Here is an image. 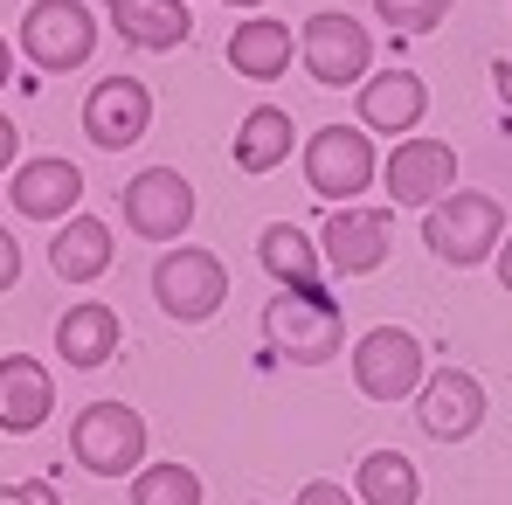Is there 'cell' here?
<instances>
[{
    "label": "cell",
    "instance_id": "7c38bea8",
    "mask_svg": "<svg viewBox=\"0 0 512 505\" xmlns=\"http://www.w3.org/2000/svg\"><path fill=\"white\" fill-rule=\"evenodd\" d=\"M429 111V84L416 70H367V84L353 90V125L360 132H381V139H409Z\"/></svg>",
    "mask_w": 512,
    "mask_h": 505
},
{
    "label": "cell",
    "instance_id": "4fadbf2b",
    "mask_svg": "<svg viewBox=\"0 0 512 505\" xmlns=\"http://www.w3.org/2000/svg\"><path fill=\"white\" fill-rule=\"evenodd\" d=\"M146 125H153V90L139 84V77H104V84H90V97H84V139L97 146V153H125V146H139Z\"/></svg>",
    "mask_w": 512,
    "mask_h": 505
},
{
    "label": "cell",
    "instance_id": "83f0119b",
    "mask_svg": "<svg viewBox=\"0 0 512 505\" xmlns=\"http://www.w3.org/2000/svg\"><path fill=\"white\" fill-rule=\"evenodd\" d=\"M14 153H21V125H14V118L0 111V173L14 167Z\"/></svg>",
    "mask_w": 512,
    "mask_h": 505
},
{
    "label": "cell",
    "instance_id": "ac0fdd59",
    "mask_svg": "<svg viewBox=\"0 0 512 505\" xmlns=\"http://www.w3.org/2000/svg\"><path fill=\"white\" fill-rule=\"evenodd\" d=\"M111 28L132 42V49H180L194 35V14L187 0H104Z\"/></svg>",
    "mask_w": 512,
    "mask_h": 505
},
{
    "label": "cell",
    "instance_id": "9c48e42d",
    "mask_svg": "<svg viewBox=\"0 0 512 505\" xmlns=\"http://www.w3.org/2000/svg\"><path fill=\"white\" fill-rule=\"evenodd\" d=\"M118 215H125L132 236H146V243H173V236H187V222H194V180L173 173V167L132 173L125 194H118Z\"/></svg>",
    "mask_w": 512,
    "mask_h": 505
},
{
    "label": "cell",
    "instance_id": "4316f807",
    "mask_svg": "<svg viewBox=\"0 0 512 505\" xmlns=\"http://www.w3.org/2000/svg\"><path fill=\"white\" fill-rule=\"evenodd\" d=\"M14 284H21V243L0 229V291H14Z\"/></svg>",
    "mask_w": 512,
    "mask_h": 505
},
{
    "label": "cell",
    "instance_id": "1f68e13d",
    "mask_svg": "<svg viewBox=\"0 0 512 505\" xmlns=\"http://www.w3.org/2000/svg\"><path fill=\"white\" fill-rule=\"evenodd\" d=\"M229 7H263V0H229Z\"/></svg>",
    "mask_w": 512,
    "mask_h": 505
},
{
    "label": "cell",
    "instance_id": "6da1fadb",
    "mask_svg": "<svg viewBox=\"0 0 512 505\" xmlns=\"http://www.w3.org/2000/svg\"><path fill=\"white\" fill-rule=\"evenodd\" d=\"M263 339H270V353L291 360V367H326L346 346L340 298L319 291V284H284V291L263 305Z\"/></svg>",
    "mask_w": 512,
    "mask_h": 505
},
{
    "label": "cell",
    "instance_id": "277c9868",
    "mask_svg": "<svg viewBox=\"0 0 512 505\" xmlns=\"http://www.w3.org/2000/svg\"><path fill=\"white\" fill-rule=\"evenodd\" d=\"M305 187L326 201V208H346L353 194L381 187V160H374V139L360 125H319L305 139Z\"/></svg>",
    "mask_w": 512,
    "mask_h": 505
},
{
    "label": "cell",
    "instance_id": "4dcf8cb0",
    "mask_svg": "<svg viewBox=\"0 0 512 505\" xmlns=\"http://www.w3.org/2000/svg\"><path fill=\"white\" fill-rule=\"evenodd\" d=\"M7 77H14V49H7V35H0V90H7Z\"/></svg>",
    "mask_w": 512,
    "mask_h": 505
},
{
    "label": "cell",
    "instance_id": "2e32d148",
    "mask_svg": "<svg viewBox=\"0 0 512 505\" xmlns=\"http://www.w3.org/2000/svg\"><path fill=\"white\" fill-rule=\"evenodd\" d=\"M56 416V374L35 353H7L0 360V429L7 436H35Z\"/></svg>",
    "mask_w": 512,
    "mask_h": 505
},
{
    "label": "cell",
    "instance_id": "603a6c76",
    "mask_svg": "<svg viewBox=\"0 0 512 505\" xmlns=\"http://www.w3.org/2000/svg\"><path fill=\"white\" fill-rule=\"evenodd\" d=\"M256 263L277 277V284H319V243L298 229V222H270L263 236H256Z\"/></svg>",
    "mask_w": 512,
    "mask_h": 505
},
{
    "label": "cell",
    "instance_id": "44dd1931",
    "mask_svg": "<svg viewBox=\"0 0 512 505\" xmlns=\"http://www.w3.org/2000/svg\"><path fill=\"white\" fill-rule=\"evenodd\" d=\"M56 353H63V367H104L111 353H118V312L111 305H97V298H84V305H70L63 319H56Z\"/></svg>",
    "mask_w": 512,
    "mask_h": 505
},
{
    "label": "cell",
    "instance_id": "f1b7e54d",
    "mask_svg": "<svg viewBox=\"0 0 512 505\" xmlns=\"http://www.w3.org/2000/svg\"><path fill=\"white\" fill-rule=\"evenodd\" d=\"M14 505H63L56 485H14Z\"/></svg>",
    "mask_w": 512,
    "mask_h": 505
},
{
    "label": "cell",
    "instance_id": "8fae6325",
    "mask_svg": "<svg viewBox=\"0 0 512 505\" xmlns=\"http://www.w3.org/2000/svg\"><path fill=\"white\" fill-rule=\"evenodd\" d=\"M450 180H457V153H450L443 139H423V132L395 139V153L381 160L388 208H436V201L450 194Z\"/></svg>",
    "mask_w": 512,
    "mask_h": 505
},
{
    "label": "cell",
    "instance_id": "d4e9b609",
    "mask_svg": "<svg viewBox=\"0 0 512 505\" xmlns=\"http://www.w3.org/2000/svg\"><path fill=\"white\" fill-rule=\"evenodd\" d=\"M450 7H457V0H374V14H381L395 35H429V28H443Z\"/></svg>",
    "mask_w": 512,
    "mask_h": 505
},
{
    "label": "cell",
    "instance_id": "f546056e",
    "mask_svg": "<svg viewBox=\"0 0 512 505\" xmlns=\"http://www.w3.org/2000/svg\"><path fill=\"white\" fill-rule=\"evenodd\" d=\"M499 291L512 298V229H506V243H499Z\"/></svg>",
    "mask_w": 512,
    "mask_h": 505
},
{
    "label": "cell",
    "instance_id": "8992f818",
    "mask_svg": "<svg viewBox=\"0 0 512 505\" xmlns=\"http://www.w3.org/2000/svg\"><path fill=\"white\" fill-rule=\"evenodd\" d=\"M153 298H160V312H167L173 326H201V319L222 312V298H229V270H222V256H215V250L173 243V250L153 263Z\"/></svg>",
    "mask_w": 512,
    "mask_h": 505
},
{
    "label": "cell",
    "instance_id": "484cf974",
    "mask_svg": "<svg viewBox=\"0 0 512 505\" xmlns=\"http://www.w3.org/2000/svg\"><path fill=\"white\" fill-rule=\"evenodd\" d=\"M298 505H360L346 492L340 478H312V485H298Z\"/></svg>",
    "mask_w": 512,
    "mask_h": 505
},
{
    "label": "cell",
    "instance_id": "5bb4252c",
    "mask_svg": "<svg viewBox=\"0 0 512 505\" xmlns=\"http://www.w3.org/2000/svg\"><path fill=\"white\" fill-rule=\"evenodd\" d=\"M416 422H423V436H436V443L478 436V422H485V388H478V374L436 367L423 388H416Z\"/></svg>",
    "mask_w": 512,
    "mask_h": 505
},
{
    "label": "cell",
    "instance_id": "9a60e30c",
    "mask_svg": "<svg viewBox=\"0 0 512 505\" xmlns=\"http://www.w3.org/2000/svg\"><path fill=\"white\" fill-rule=\"evenodd\" d=\"M7 201H14V215L21 222H70L77 215V201H84V173L70 167V160H21L14 180H7Z\"/></svg>",
    "mask_w": 512,
    "mask_h": 505
},
{
    "label": "cell",
    "instance_id": "e0dca14e",
    "mask_svg": "<svg viewBox=\"0 0 512 505\" xmlns=\"http://www.w3.org/2000/svg\"><path fill=\"white\" fill-rule=\"evenodd\" d=\"M298 56V35L277 21V14H243L236 28H229V70L236 77H250V84H270V77H284V63Z\"/></svg>",
    "mask_w": 512,
    "mask_h": 505
},
{
    "label": "cell",
    "instance_id": "d6986e66",
    "mask_svg": "<svg viewBox=\"0 0 512 505\" xmlns=\"http://www.w3.org/2000/svg\"><path fill=\"white\" fill-rule=\"evenodd\" d=\"M291 146H298V125H291V111L284 104H256L250 118L236 125V146H229V160H236V173H277L284 160H291Z\"/></svg>",
    "mask_w": 512,
    "mask_h": 505
},
{
    "label": "cell",
    "instance_id": "3957f363",
    "mask_svg": "<svg viewBox=\"0 0 512 505\" xmlns=\"http://www.w3.org/2000/svg\"><path fill=\"white\" fill-rule=\"evenodd\" d=\"M21 56L49 77H70L97 56V14L84 0H28L21 14Z\"/></svg>",
    "mask_w": 512,
    "mask_h": 505
},
{
    "label": "cell",
    "instance_id": "7a4b0ae2",
    "mask_svg": "<svg viewBox=\"0 0 512 505\" xmlns=\"http://www.w3.org/2000/svg\"><path fill=\"white\" fill-rule=\"evenodd\" d=\"M423 243H429L436 263L471 270V263L499 256V243H506V208L492 194H478V187H450L436 208H423Z\"/></svg>",
    "mask_w": 512,
    "mask_h": 505
},
{
    "label": "cell",
    "instance_id": "cb8c5ba5",
    "mask_svg": "<svg viewBox=\"0 0 512 505\" xmlns=\"http://www.w3.org/2000/svg\"><path fill=\"white\" fill-rule=\"evenodd\" d=\"M132 505H201V478L187 464H139L132 471Z\"/></svg>",
    "mask_w": 512,
    "mask_h": 505
},
{
    "label": "cell",
    "instance_id": "7402d4cb",
    "mask_svg": "<svg viewBox=\"0 0 512 505\" xmlns=\"http://www.w3.org/2000/svg\"><path fill=\"white\" fill-rule=\"evenodd\" d=\"M353 499L360 505H416L423 499V478L402 450H367L360 471H353Z\"/></svg>",
    "mask_w": 512,
    "mask_h": 505
},
{
    "label": "cell",
    "instance_id": "52a82bcc",
    "mask_svg": "<svg viewBox=\"0 0 512 505\" xmlns=\"http://www.w3.org/2000/svg\"><path fill=\"white\" fill-rule=\"evenodd\" d=\"M298 56H305L312 84H326V90H360V84H367V70H374V42H367V28H360L353 14H340V7H319V14L305 21Z\"/></svg>",
    "mask_w": 512,
    "mask_h": 505
},
{
    "label": "cell",
    "instance_id": "30bf717a",
    "mask_svg": "<svg viewBox=\"0 0 512 505\" xmlns=\"http://www.w3.org/2000/svg\"><path fill=\"white\" fill-rule=\"evenodd\" d=\"M395 250V208H333L319 229V256L333 277H374Z\"/></svg>",
    "mask_w": 512,
    "mask_h": 505
},
{
    "label": "cell",
    "instance_id": "5b68a950",
    "mask_svg": "<svg viewBox=\"0 0 512 505\" xmlns=\"http://www.w3.org/2000/svg\"><path fill=\"white\" fill-rule=\"evenodd\" d=\"M70 457L84 464L90 478H132L146 457V416L132 402H90L84 416L70 422Z\"/></svg>",
    "mask_w": 512,
    "mask_h": 505
},
{
    "label": "cell",
    "instance_id": "ffe728a7",
    "mask_svg": "<svg viewBox=\"0 0 512 505\" xmlns=\"http://www.w3.org/2000/svg\"><path fill=\"white\" fill-rule=\"evenodd\" d=\"M111 256H118V243H111V229L97 215H70L63 236H49V270L63 284H97L111 270Z\"/></svg>",
    "mask_w": 512,
    "mask_h": 505
},
{
    "label": "cell",
    "instance_id": "ba28073f",
    "mask_svg": "<svg viewBox=\"0 0 512 505\" xmlns=\"http://www.w3.org/2000/svg\"><path fill=\"white\" fill-rule=\"evenodd\" d=\"M423 339L409 333V326H374V333H360L353 346V388L367 395V402H409L416 388H423Z\"/></svg>",
    "mask_w": 512,
    "mask_h": 505
}]
</instances>
